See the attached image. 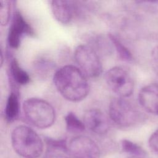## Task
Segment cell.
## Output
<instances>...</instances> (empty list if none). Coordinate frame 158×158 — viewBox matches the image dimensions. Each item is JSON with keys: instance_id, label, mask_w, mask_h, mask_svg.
I'll list each match as a JSON object with an SVG mask.
<instances>
[{"instance_id": "obj_8", "label": "cell", "mask_w": 158, "mask_h": 158, "mask_svg": "<svg viewBox=\"0 0 158 158\" xmlns=\"http://www.w3.org/2000/svg\"><path fill=\"white\" fill-rule=\"evenodd\" d=\"M35 31L19 10H15L9 27L7 41L9 45L14 49L19 47L23 35L33 36Z\"/></svg>"}, {"instance_id": "obj_19", "label": "cell", "mask_w": 158, "mask_h": 158, "mask_svg": "<svg viewBox=\"0 0 158 158\" xmlns=\"http://www.w3.org/2000/svg\"><path fill=\"white\" fill-rule=\"evenodd\" d=\"M150 148L158 154V129L152 133L148 141Z\"/></svg>"}, {"instance_id": "obj_3", "label": "cell", "mask_w": 158, "mask_h": 158, "mask_svg": "<svg viewBox=\"0 0 158 158\" xmlns=\"http://www.w3.org/2000/svg\"><path fill=\"white\" fill-rule=\"evenodd\" d=\"M22 107L26 119L38 128L50 127L55 122V110L50 103L44 99L28 98L24 101Z\"/></svg>"}, {"instance_id": "obj_10", "label": "cell", "mask_w": 158, "mask_h": 158, "mask_svg": "<svg viewBox=\"0 0 158 158\" xmlns=\"http://www.w3.org/2000/svg\"><path fill=\"white\" fill-rule=\"evenodd\" d=\"M138 102L147 112L158 115V83H150L143 87L138 94Z\"/></svg>"}, {"instance_id": "obj_12", "label": "cell", "mask_w": 158, "mask_h": 158, "mask_svg": "<svg viewBox=\"0 0 158 158\" xmlns=\"http://www.w3.org/2000/svg\"><path fill=\"white\" fill-rule=\"evenodd\" d=\"M18 92L14 89L9 94L4 109V117L6 120L11 122L17 119L20 112V102Z\"/></svg>"}, {"instance_id": "obj_2", "label": "cell", "mask_w": 158, "mask_h": 158, "mask_svg": "<svg viewBox=\"0 0 158 158\" xmlns=\"http://www.w3.org/2000/svg\"><path fill=\"white\" fill-rule=\"evenodd\" d=\"M10 139L15 152L23 158H39L43 152V140L28 126L16 127L11 133Z\"/></svg>"}, {"instance_id": "obj_14", "label": "cell", "mask_w": 158, "mask_h": 158, "mask_svg": "<svg viewBox=\"0 0 158 158\" xmlns=\"http://www.w3.org/2000/svg\"><path fill=\"white\" fill-rule=\"evenodd\" d=\"M33 65L35 73L42 79L46 78L56 68V65L52 61L45 58L36 60Z\"/></svg>"}, {"instance_id": "obj_20", "label": "cell", "mask_w": 158, "mask_h": 158, "mask_svg": "<svg viewBox=\"0 0 158 158\" xmlns=\"http://www.w3.org/2000/svg\"><path fill=\"white\" fill-rule=\"evenodd\" d=\"M151 64L153 70L158 75V46H155L152 50Z\"/></svg>"}, {"instance_id": "obj_15", "label": "cell", "mask_w": 158, "mask_h": 158, "mask_svg": "<svg viewBox=\"0 0 158 158\" xmlns=\"http://www.w3.org/2000/svg\"><path fill=\"white\" fill-rule=\"evenodd\" d=\"M108 38L114 45L118 56L122 60L127 62H130L133 60V58L131 52L115 35L109 33L108 34Z\"/></svg>"}, {"instance_id": "obj_1", "label": "cell", "mask_w": 158, "mask_h": 158, "mask_svg": "<svg viewBox=\"0 0 158 158\" xmlns=\"http://www.w3.org/2000/svg\"><path fill=\"white\" fill-rule=\"evenodd\" d=\"M53 81L60 95L71 102L82 101L89 93L86 76L74 65H67L57 70L53 75Z\"/></svg>"}, {"instance_id": "obj_21", "label": "cell", "mask_w": 158, "mask_h": 158, "mask_svg": "<svg viewBox=\"0 0 158 158\" xmlns=\"http://www.w3.org/2000/svg\"><path fill=\"white\" fill-rule=\"evenodd\" d=\"M49 158H69V157L65 156H63V155H60V154H56V155L51 156Z\"/></svg>"}, {"instance_id": "obj_13", "label": "cell", "mask_w": 158, "mask_h": 158, "mask_svg": "<svg viewBox=\"0 0 158 158\" xmlns=\"http://www.w3.org/2000/svg\"><path fill=\"white\" fill-rule=\"evenodd\" d=\"M9 72L11 79L17 85H25L28 83L30 80L28 73L20 67L19 62L15 58L10 60Z\"/></svg>"}, {"instance_id": "obj_9", "label": "cell", "mask_w": 158, "mask_h": 158, "mask_svg": "<svg viewBox=\"0 0 158 158\" xmlns=\"http://www.w3.org/2000/svg\"><path fill=\"white\" fill-rule=\"evenodd\" d=\"M83 122L90 131L98 134L104 135L109 128L107 117L99 109H91L85 112L83 115Z\"/></svg>"}, {"instance_id": "obj_18", "label": "cell", "mask_w": 158, "mask_h": 158, "mask_svg": "<svg viewBox=\"0 0 158 158\" xmlns=\"http://www.w3.org/2000/svg\"><path fill=\"white\" fill-rule=\"evenodd\" d=\"M11 16L10 1L2 0L0 2V23L2 26H5L9 22Z\"/></svg>"}, {"instance_id": "obj_7", "label": "cell", "mask_w": 158, "mask_h": 158, "mask_svg": "<svg viewBox=\"0 0 158 158\" xmlns=\"http://www.w3.org/2000/svg\"><path fill=\"white\" fill-rule=\"evenodd\" d=\"M69 152L73 158H99L100 150L90 138L79 135L73 138L68 144Z\"/></svg>"}, {"instance_id": "obj_17", "label": "cell", "mask_w": 158, "mask_h": 158, "mask_svg": "<svg viewBox=\"0 0 158 158\" xmlns=\"http://www.w3.org/2000/svg\"><path fill=\"white\" fill-rule=\"evenodd\" d=\"M121 147L123 152L130 154L132 156L143 157L145 154L144 149L140 146L128 139L122 140Z\"/></svg>"}, {"instance_id": "obj_22", "label": "cell", "mask_w": 158, "mask_h": 158, "mask_svg": "<svg viewBox=\"0 0 158 158\" xmlns=\"http://www.w3.org/2000/svg\"><path fill=\"white\" fill-rule=\"evenodd\" d=\"M130 158H144L143 157H139V156H131Z\"/></svg>"}, {"instance_id": "obj_11", "label": "cell", "mask_w": 158, "mask_h": 158, "mask_svg": "<svg viewBox=\"0 0 158 158\" xmlns=\"http://www.w3.org/2000/svg\"><path fill=\"white\" fill-rule=\"evenodd\" d=\"M75 3L71 1H51V9L55 19L62 24L70 23L77 10Z\"/></svg>"}, {"instance_id": "obj_4", "label": "cell", "mask_w": 158, "mask_h": 158, "mask_svg": "<svg viewBox=\"0 0 158 158\" xmlns=\"http://www.w3.org/2000/svg\"><path fill=\"white\" fill-rule=\"evenodd\" d=\"M109 113L112 122L122 128H131L141 119V115L136 108L125 98L120 97L112 99L109 106Z\"/></svg>"}, {"instance_id": "obj_6", "label": "cell", "mask_w": 158, "mask_h": 158, "mask_svg": "<svg viewBox=\"0 0 158 158\" xmlns=\"http://www.w3.org/2000/svg\"><path fill=\"white\" fill-rule=\"evenodd\" d=\"M105 80L110 89L118 97L126 98L134 90V81L127 70L121 67H114L105 74Z\"/></svg>"}, {"instance_id": "obj_16", "label": "cell", "mask_w": 158, "mask_h": 158, "mask_svg": "<svg viewBox=\"0 0 158 158\" xmlns=\"http://www.w3.org/2000/svg\"><path fill=\"white\" fill-rule=\"evenodd\" d=\"M67 129L72 133H81L85 129V125L77 115L72 112H69L65 116Z\"/></svg>"}, {"instance_id": "obj_5", "label": "cell", "mask_w": 158, "mask_h": 158, "mask_svg": "<svg viewBox=\"0 0 158 158\" xmlns=\"http://www.w3.org/2000/svg\"><path fill=\"white\" fill-rule=\"evenodd\" d=\"M74 58L80 70L86 77L97 78L102 72V65L98 52L90 46L78 45L74 51Z\"/></svg>"}]
</instances>
